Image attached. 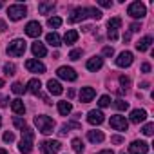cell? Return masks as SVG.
Instances as JSON below:
<instances>
[{"mask_svg": "<svg viewBox=\"0 0 154 154\" xmlns=\"http://www.w3.org/2000/svg\"><path fill=\"white\" fill-rule=\"evenodd\" d=\"M120 154H125V152H120Z\"/></svg>", "mask_w": 154, "mask_h": 154, "instance_id": "53", "label": "cell"}, {"mask_svg": "<svg viewBox=\"0 0 154 154\" xmlns=\"http://www.w3.org/2000/svg\"><path fill=\"white\" fill-rule=\"evenodd\" d=\"M6 29H8V26H6V22H4V20H0V31H2V33H4Z\"/></svg>", "mask_w": 154, "mask_h": 154, "instance_id": "47", "label": "cell"}, {"mask_svg": "<svg viewBox=\"0 0 154 154\" xmlns=\"http://www.w3.org/2000/svg\"><path fill=\"white\" fill-rule=\"evenodd\" d=\"M0 154H8V152H6V150H4V149H0Z\"/></svg>", "mask_w": 154, "mask_h": 154, "instance_id": "49", "label": "cell"}, {"mask_svg": "<svg viewBox=\"0 0 154 154\" xmlns=\"http://www.w3.org/2000/svg\"><path fill=\"white\" fill-rule=\"evenodd\" d=\"M107 36H109L111 40H116V38H118V33H116V31H109V33H107Z\"/></svg>", "mask_w": 154, "mask_h": 154, "instance_id": "44", "label": "cell"}, {"mask_svg": "<svg viewBox=\"0 0 154 154\" xmlns=\"http://www.w3.org/2000/svg\"><path fill=\"white\" fill-rule=\"evenodd\" d=\"M98 105H100V107H109V105H111V98H109L107 94L100 96V100H98Z\"/></svg>", "mask_w": 154, "mask_h": 154, "instance_id": "34", "label": "cell"}, {"mask_svg": "<svg viewBox=\"0 0 154 154\" xmlns=\"http://www.w3.org/2000/svg\"><path fill=\"white\" fill-rule=\"evenodd\" d=\"M132 60H134L132 53H131V51H123V53H120V56L116 58V65H118V67H129V65L132 63Z\"/></svg>", "mask_w": 154, "mask_h": 154, "instance_id": "10", "label": "cell"}, {"mask_svg": "<svg viewBox=\"0 0 154 154\" xmlns=\"http://www.w3.org/2000/svg\"><path fill=\"white\" fill-rule=\"evenodd\" d=\"M40 89H42V84H40L38 78H33V80L27 82V91H29V93H33V94H40Z\"/></svg>", "mask_w": 154, "mask_h": 154, "instance_id": "21", "label": "cell"}, {"mask_svg": "<svg viewBox=\"0 0 154 154\" xmlns=\"http://www.w3.org/2000/svg\"><path fill=\"white\" fill-rule=\"evenodd\" d=\"M71 111H72V105H71L69 102H58V112H60L62 116L71 114Z\"/></svg>", "mask_w": 154, "mask_h": 154, "instance_id": "27", "label": "cell"}, {"mask_svg": "<svg viewBox=\"0 0 154 154\" xmlns=\"http://www.w3.org/2000/svg\"><path fill=\"white\" fill-rule=\"evenodd\" d=\"M87 138H89V141H93V143H102V141L105 140V136H103L102 131H89V132H87Z\"/></svg>", "mask_w": 154, "mask_h": 154, "instance_id": "22", "label": "cell"}, {"mask_svg": "<svg viewBox=\"0 0 154 154\" xmlns=\"http://www.w3.org/2000/svg\"><path fill=\"white\" fill-rule=\"evenodd\" d=\"M129 152L131 154H147L149 152V143H145V141H132L129 145Z\"/></svg>", "mask_w": 154, "mask_h": 154, "instance_id": "9", "label": "cell"}, {"mask_svg": "<svg viewBox=\"0 0 154 154\" xmlns=\"http://www.w3.org/2000/svg\"><path fill=\"white\" fill-rule=\"evenodd\" d=\"M2 6H4V4H2V2H0V8H2Z\"/></svg>", "mask_w": 154, "mask_h": 154, "instance_id": "51", "label": "cell"}, {"mask_svg": "<svg viewBox=\"0 0 154 154\" xmlns=\"http://www.w3.org/2000/svg\"><path fill=\"white\" fill-rule=\"evenodd\" d=\"M114 107H116L118 111H127V109H129V103H127L125 100H116V102H114Z\"/></svg>", "mask_w": 154, "mask_h": 154, "instance_id": "32", "label": "cell"}, {"mask_svg": "<svg viewBox=\"0 0 154 154\" xmlns=\"http://www.w3.org/2000/svg\"><path fill=\"white\" fill-rule=\"evenodd\" d=\"M141 71H143V72H149V71H150V65H149V63H143V65H141Z\"/></svg>", "mask_w": 154, "mask_h": 154, "instance_id": "46", "label": "cell"}, {"mask_svg": "<svg viewBox=\"0 0 154 154\" xmlns=\"http://www.w3.org/2000/svg\"><path fill=\"white\" fill-rule=\"evenodd\" d=\"M145 118H147V111H143V109H134V111L131 112V122H132V123L145 122Z\"/></svg>", "mask_w": 154, "mask_h": 154, "instance_id": "17", "label": "cell"}, {"mask_svg": "<svg viewBox=\"0 0 154 154\" xmlns=\"http://www.w3.org/2000/svg\"><path fill=\"white\" fill-rule=\"evenodd\" d=\"M58 76H60L62 80H67V82H74V80H76L74 69H71V67H67V65H63V67L58 69Z\"/></svg>", "mask_w": 154, "mask_h": 154, "instance_id": "11", "label": "cell"}, {"mask_svg": "<svg viewBox=\"0 0 154 154\" xmlns=\"http://www.w3.org/2000/svg\"><path fill=\"white\" fill-rule=\"evenodd\" d=\"M103 120H105V116L102 111H89V114H87V122L91 125H100V123H103Z\"/></svg>", "mask_w": 154, "mask_h": 154, "instance_id": "14", "label": "cell"}, {"mask_svg": "<svg viewBox=\"0 0 154 154\" xmlns=\"http://www.w3.org/2000/svg\"><path fill=\"white\" fill-rule=\"evenodd\" d=\"M26 69H27L29 72H38V74L45 72V65H44L42 62L35 60V58H31V60H27V62H26Z\"/></svg>", "mask_w": 154, "mask_h": 154, "instance_id": "8", "label": "cell"}, {"mask_svg": "<svg viewBox=\"0 0 154 154\" xmlns=\"http://www.w3.org/2000/svg\"><path fill=\"white\" fill-rule=\"evenodd\" d=\"M140 29H141V26H140V24H136V22H134V24H131V31H140Z\"/></svg>", "mask_w": 154, "mask_h": 154, "instance_id": "45", "label": "cell"}, {"mask_svg": "<svg viewBox=\"0 0 154 154\" xmlns=\"http://www.w3.org/2000/svg\"><path fill=\"white\" fill-rule=\"evenodd\" d=\"M102 8H111L112 6V2H109V0H100V2H98Z\"/></svg>", "mask_w": 154, "mask_h": 154, "instance_id": "43", "label": "cell"}, {"mask_svg": "<svg viewBox=\"0 0 154 154\" xmlns=\"http://www.w3.org/2000/svg\"><path fill=\"white\" fill-rule=\"evenodd\" d=\"M107 27H109V31H116V29H120V27H122V18H118V17L111 18L109 24H107Z\"/></svg>", "mask_w": 154, "mask_h": 154, "instance_id": "28", "label": "cell"}, {"mask_svg": "<svg viewBox=\"0 0 154 154\" xmlns=\"http://www.w3.org/2000/svg\"><path fill=\"white\" fill-rule=\"evenodd\" d=\"M47 89H49V93L54 94V96H60V94L63 93L60 82H56V80H49V82H47Z\"/></svg>", "mask_w": 154, "mask_h": 154, "instance_id": "18", "label": "cell"}, {"mask_svg": "<svg viewBox=\"0 0 154 154\" xmlns=\"http://www.w3.org/2000/svg\"><path fill=\"white\" fill-rule=\"evenodd\" d=\"M40 149H42L44 154H56V152L62 149V145H60V141H56V140H45V141L40 145Z\"/></svg>", "mask_w": 154, "mask_h": 154, "instance_id": "7", "label": "cell"}, {"mask_svg": "<svg viewBox=\"0 0 154 154\" xmlns=\"http://www.w3.org/2000/svg\"><path fill=\"white\" fill-rule=\"evenodd\" d=\"M26 35L31 36V38H38V36L42 35V26H40L38 22H29V24L26 26Z\"/></svg>", "mask_w": 154, "mask_h": 154, "instance_id": "12", "label": "cell"}, {"mask_svg": "<svg viewBox=\"0 0 154 154\" xmlns=\"http://www.w3.org/2000/svg\"><path fill=\"white\" fill-rule=\"evenodd\" d=\"M45 42H47L49 45H53V47H58V45H62V38H60L56 33H49V35L45 36Z\"/></svg>", "mask_w": 154, "mask_h": 154, "instance_id": "26", "label": "cell"}, {"mask_svg": "<svg viewBox=\"0 0 154 154\" xmlns=\"http://www.w3.org/2000/svg\"><path fill=\"white\" fill-rule=\"evenodd\" d=\"M31 51H33V54H35V56H38V58H42V56H45V54H47L45 45H44V44H40V42H35V44L31 45Z\"/></svg>", "mask_w": 154, "mask_h": 154, "instance_id": "19", "label": "cell"}, {"mask_svg": "<svg viewBox=\"0 0 154 154\" xmlns=\"http://www.w3.org/2000/svg\"><path fill=\"white\" fill-rule=\"evenodd\" d=\"M109 123H111V127H112L114 131H127V127H129V122L125 120V116H120V114L111 116Z\"/></svg>", "mask_w": 154, "mask_h": 154, "instance_id": "6", "label": "cell"}, {"mask_svg": "<svg viewBox=\"0 0 154 154\" xmlns=\"http://www.w3.org/2000/svg\"><path fill=\"white\" fill-rule=\"evenodd\" d=\"M2 85H4V80H0V87H2Z\"/></svg>", "mask_w": 154, "mask_h": 154, "instance_id": "50", "label": "cell"}, {"mask_svg": "<svg viewBox=\"0 0 154 154\" xmlns=\"http://www.w3.org/2000/svg\"><path fill=\"white\" fill-rule=\"evenodd\" d=\"M78 31H74V29H69L67 33H65V36H63V42L67 44V45H71V44H74L76 40H78Z\"/></svg>", "mask_w": 154, "mask_h": 154, "instance_id": "24", "label": "cell"}, {"mask_svg": "<svg viewBox=\"0 0 154 154\" xmlns=\"http://www.w3.org/2000/svg\"><path fill=\"white\" fill-rule=\"evenodd\" d=\"M11 91L15 93V94H22L24 91H26V87L20 84V82H17V84H13V87H11Z\"/></svg>", "mask_w": 154, "mask_h": 154, "instance_id": "33", "label": "cell"}, {"mask_svg": "<svg viewBox=\"0 0 154 154\" xmlns=\"http://www.w3.org/2000/svg\"><path fill=\"white\" fill-rule=\"evenodd\" d=\"M2 140H4L6 143H11V141H15V134L8 131V132H4V136H2Z\"/></svg>", "mask_w": 154, "mask_h": 154, "instance_id": "39", "label": "cell"}, {"mask_svg": "<svg viewBox=\"0 0 154 154\" xmlns=\"http://www.w3.org/2000/svg\"><path fill=\"white\" fill-rule=\"evenodd\" d=\"M47 26H49V27H53V29H56V27H60V26H62V18H60V17H53V18H49V20H47Z\"/></svg>", "mask_w": 154, "mask_h": 154, "instance_id": "30", "label": "cell"}, {"mask_svg": "<svg viewBox=\"0 0 154 154\" xmlns=\"http://www.w3.org/2000/svg\"><path fill=\"white\" fill-rule=\"evenodd\" d=\"M53 9H54V4L53 2H40L38 4V13L40 15H49Z\"/></svg>", "mask_w": 154, "mask_h": 154, "instance_id": "25", "label": "cell"}, {"mask_svg": "<svg viewBox=\"0 0 154 154\" xmlns=\"http://www.w3.org/2000/svg\"><path fill=\"white\" fill-rule=\"evenodd\" d=\"M85 17H89V13H87V8H78V9H74V11H72V15L69 17V22H71V24L82 22Z\"/></svg>", "mask_w": 154, "mask_h": 154, "instance_id": "13", "label": "cell"}, {"mask_svg": "<svg viewBox=\"0 0 154 154\" xmlns=\"http://www.w3.org/2000/svg\"><path fill=\"white\" fill-rule=\"evenodd\" d=\"M87 13H89V17H93L94 20H100V18H102V11L96 9V8H87Z\"/></svg>", "mask_w": 154, "mask_h": 154, "instance_id": "31", "label": "cell"}, {"mask_svg": "<svg viewBox=\"0 0 154 154\" xmlns=\"http://www.w3.org/2000/svg\"><path fill=\"white\" fill-rule=\"evenodd\" d=\"M120 84L123 85V91H127V87L131 85V80L127 78V76H120Z\"/></svg>", "mask_w": 154, "mask_h": 154, "instance_id": "40", "label": "cell"}, {"mask_svg": "<svg viewBox=\"0 0 154 154\" xmlns=\"http://www.w3.org/2000/svg\"><path fill=\"white\" fill-rule=\"evenodd\" d=\"M11 109H13V112L18 114V116H22V114L26 112V105H24V102H22L20 98H17V100L11 102Z\"/></svg>", "mask_w": 154, "mask_h": 154, "instance_id": "20", "label": "cell"}, {"mask_svg": "<svg viewBox=\"0 0 154 154\" xmlns=\"http://www.w3.org/2000/svg\"><path fill=\"white\" fill-rule=\"evenodd\" d=\"M98 154H114L111 149H105V150H102V152H98Z\"/></svg>", "mask_w": 154, "mask_h": 154, "instance_id": "48", "label": "cell"}, {"mask_svg": "<svg viewBox=\"0 0 154 154\" xmlns=\"http://www.w3.org/2000/svg\"><path fill=\"white\" fill-rule=\"evenodd\" d=\"M80 56H82V49H74V51L69 53V58H71V60H78Z\"/></svg>", "mask_w": 154, "mask_h": 154, "instance_id": "38", "label": "cell"}, {"mask_svg": "<svg viewBox=\"0 0 154 154\" xmlns=\"http://www.w3.org/2000/svg\"><path fill=\"white\" fill-rule=\"evenodd\" d=\"M72 150H74V152H78V154L84 152V143H82L80 138H74V140H72Z\"/></svg>", "mask_w": 154, "mask_h": 154, "instance_id": "29", "label": "cell"}, {"mask_svg": "<svg viewBox=\"0 0 154 154\" xmlns=\"http://www.w3.org/2000/svg\"><path fill=\"white\" fill-rule=\"evenodd\" d=\"M102 65H103V58H100V56H93V58L87 60V65H85V67H87L89 71L96 72V71L102 69Z\"/></svg>", "mask_w": 154, "mask_h": 154, "instance_id": "15", "label": "cell"}, {"mask_svg": "<svg viewBox=\"0 0 154 154\" xmlns=\"http://www.w3.org/2000/svg\"><path fill=\"white\" fill-rule=\"evenodd\" d=\"M8 15H9L11 20L17 22V20H20V18H24L27 15V8L24 4H13V6L8 8Z\"/></svg>", "mask_w": 154, "mask_h": 154, "instance_id": "3", "label": "cell"}, {"mask_svg": "<svg viewBox=\"0 0 154 154\" xmlns=\"http://www.w3.org/2000/svg\"><path fill=\"white\" fill-rule=\"evenodd\" d=\"M150 44H152V36H143V38L136 44V49H138L140 53H143V51H147V49L150 47Z\"/></svg>", "mask_w": 154, "mask_h": 154, "instance_id": "23", "label": "cell"}, {"mask_svg": "<svg viewBox=\"0 0 154 154\" xmlns=\"http://www.w3.org/2000/svg\"><path fill=\"white\" fill-rule=\"evenodd\" d=\"M127 13H129V17H132V18H143V17L147 15V8H145L141 2H132V4H129Z\"/></svg>", "mask_w": 154, "mask_h": 154, "instance_id": "5", "label": "cell"}, {"mask_svg": "<svg viewBox=\"0 0 154 154\" xmlns=\"http://www.w3.org/2000/svg\"><path fill=\"white\" fill-rule=\"evenodd\" d=\"M33 140H35V132H33L29 127H26V129L22 131V140H20V143H18V150H20L22 154H29V152L33 150Z\"/></svg>", "mask_w": 154, "mask_h": 154, "instance_id": "1", "label": "cell"}, {"mask_svg": "<svg viewBox=\"0 0 154 154\" xmlns=\"http://www.w3.org/2000/svg\"><path fill=\"white\" fill-rule=\"evenodd\" d=\"M112 54H114L112 47H103V56H112Z\"/></svg>", "mask_w": 154, "mask_h": 154, "instance_id": "41", "label": "cell"}, {"mask_svg": "<svg viewBox=\"0 0 154 154\" xmlns=\"http://www.w3.org/2000/svg\"><path fill=\"white\" fill-rule=\"evenodd\" d=\"M6 51H8L9 56H22V54L26 53V42L20 40V38H17V40H13V42L8 45Z\"/></svg>", "mask_w": 154, "mask_h": 154, "instance_id": "4", "label": "cell"}, {"mask_svg": "<svg viewBox=\"0 0 154 154\" xmlns=\"http://www.w3.org/2000/svg\"><path fill=\"white\" fill-rule=\"evenodd\" d=\"M13 125L24 131V129H26V120H22V118H18V116H15V118H13Z\"/></svg>", "mask_w": 154, "mask_h": 154, "instance_id": "35", "label": "cell"}, {"mask_svg": "<svg viewBox=\"0 0 154 154\" xmlns=\"http://www.w3.org/2000/svg\"><path fill=\"white\" fill-rule=\"evenodd\" d=\"M122 141H123L122 136H112V138H111V143H116V145H118V143H122Z\"/></svg>", "mask_w": 154, "mask_h": 154, "instance_id": "42", "label": "cell"}, {"mask_svg": "<svg viewBox=\"0 0 154 154\" xmlns=\"http://www.w3.org/2000/svg\"><path fill=\"white\" fill-rule=\"evenodd\" d=\"M35 125L38 127V131L42 134H51L54 131V120L51 116H45V114L35 116Z\"/></svg>", "mask_w": 154, "mask_h": 154, "instance_id": "2", "label": "cell"}, {"mask_svg": "<svg viewBox=\"0 0 154 154\" xmlns=\"http://www.w3.org/2000/svg\"><path fill=\"white\" fill-rule=\"evenodd\" d=\"M0 125H2V120H0Z\"/></svg>", "mask_w": 154, "mask_h": 154, "instance_id": "52", "label": "cell"}, {"mask_svg": "<svg viewBox=\"0 0 154 154\" xmlns=\"http://www.w3.org/2000/svg\"><path fill=\"white\" fill-rule=\"evenodd\" d=\"M141 132H143L145 136H152V132H154V123H147V125L141 129Z\"/></svg>", "mask_w": 154, "mask_h": 154, "instance_id": "36", "label": "cell"}, {"mask_svg": "<svg viewBox=\"0 0 154 154\" xmlns=\"http://www.w3.org/2000/svg\"><path fill=\"white\" fill-rule=\"evenodd\" d=\"M94 96H96V91H94L93 87H82V91H80V100H82V103H89Z\"/></svg>", "mask_w": 154, "mask_h": 154, "instance_id": "16", "label": "cell"}, {"mask_svg": "<svg viewBox=\"0 0 154 154\" xmlns=\"http://www.w3.org/2000/svg\"><path fill=\"white\" fill-rule=\"evenodd\" d=\"M4 71H6V74H8V76H13V74H15V71H17V67H15L13 63H6V65H4Z\"/></svg>", "mask_w": 154, "mask_h": 154, "instance_id": "37", "label": "cell"}]
</instances>
